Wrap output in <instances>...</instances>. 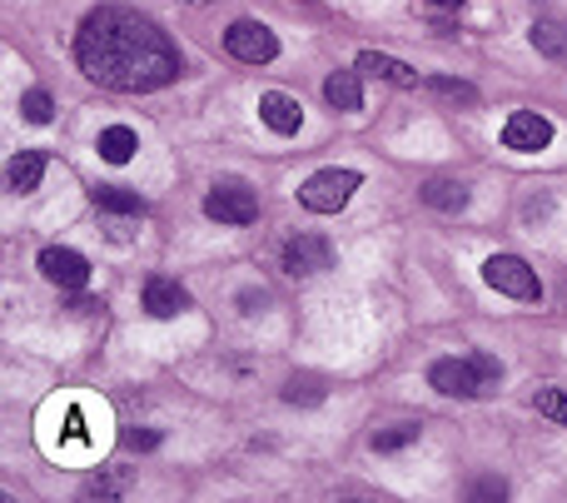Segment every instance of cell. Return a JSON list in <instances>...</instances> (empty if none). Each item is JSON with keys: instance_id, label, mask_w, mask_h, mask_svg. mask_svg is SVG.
I'll use <instances>...</instances> for the list:
<instances>
[{"instance_id": "cell-19", "label": "cell", "mask_w": 567, "mask_h": 503, "mask_svg": "<svg viewBox=\"0 0 567 503\" xmlns=\"http://www.w3.org/2000/svg\"><path fill=\"white\" fill-rule=\"evenodd\" d=\"M423 90H429V95H439V100H453V105H478V100H483L468 80H449V75H429V80H423Z\"/></svg>"}, {"instance_id": "cell-22", "label": "cell", "mask_w": 567, "mask_h": 503, "mask_svg": "<svg viewBox=\"0 0 567 503\" xmlns=\"http://www.w3.org/2000/svg\"><path fill=\"white\" fill-rule=\"evenodd\" d=\"M319 399H323V384L313 374H293L284 384V404H319Z\"/></svg>"}, {"instance_id": "cell-10", "label": "cell", "mask_w": 567, "mask_h": 503, "mask_svg": "<svg viewBox=\"0 0 567 503\" xmlns=\"http://www.w3.org/2000/svg\"><path fill=\"white\" fill-rule=\"evenodd\" d=\"M140 299H145V315H155V319H175L189 309V289L179 285V279H165V275L145 279V295Z\"/></svg>"}, {"instance_id": "cell-14", "label": "cell", "mask_w": 567, "mask_h": 503, "mask_svg": "<svg viewBox=\"0 0 567 503\" xmlns=\"http://www.w3.org/2000/svg\"><path fill=\"white\" fill-rule=\"evenodd\" d=\"M6 179H10V189H16V195L40 189V179H45V150H20V155L10 160Z\"/></svg>"}, {"instance_id": "cell-25", "label": "cell", "mask_w": 567, "mask_h": 503, "mask_svg": "<svg viewBox=\"0 0 567 503\" xmlns=\"http://www.w3.org/2000/svg\"><path fill=\"white\" fill-rule=\"evenodd\" d=\"M120 444L135 449V454H150V449H159V434H155V429H125V434H120Z\"/></svg>"}, {"instance_id": "cell-29", "label": "cell", "mask_w": 567, "mask_h": 503, "mask_svg": "<svg viewBox=\"0 0 567 503\" xmlns=\"http://www.w3.org/2000/svg\"><path fill=\"white\" fill-rule=\"evenodd\" d=\"M429 6H439V10H458L463 0H429Z\"/></svg>"}, {"instance_id": "cell-18", "label": "cell", "mask_w": 567, "mask_h": 503, "mask_svg": "<svg viewBox=\"0 0 567 503\" xmlns=\"http://www.w3.org/2000/svg\"><path fill=\"white\" fill-rule=\"evenodd\" d=\"M528 40H533V50H538V55L567 60V25H563V20H533Z\"/></svg>"}, {"instance_id": "cell-16", "label": "cell", "mask_w": 567, "mask_h": 503, "mask_svg": "<svg viewBox=\"0 0 567 503\" xmlns=\"http://www.w3.org/2000/svg\"><path fill=\"white\" fill-rule=\"evenodd\" d=\"M95 150H100V160H110V165H130L135 150H140V140H135V130L130 125H105L100 130V140H95Z\"/></svg>"}, {"instance_id": "cell-8", "label": "cell", "mask_w": 567, "mask_h": 503, "mask_svg": "<svg viewBox=\"0 0 567 503\" xmlns=\"http://www.w3.org/2000/svg\"><path fill=\"white\" fill-rule=\"evenodd\" d=\"M429 384L439 389V394H449V399H483L488 394V384H483V374L468 365V355L463 359H433Z\"/></svg>"}, {"instance_id": "cell-26", "label": "cell", "mask_w": 567, "mask_h": 503, "mask_svg": "<svg viewBox=\"0 0 567 503\" xmlns=\"http://www.w3.org/2000/svg\"><path fill=\"white\" fill-rule=\"evenodd\" d=\"M468 365L478 369V374H483V384H488V389L503 379V365H498V359H493V355H483V349H473V355H468Z\"/></svg>"}, {"instance_id": "cell-7", "label": "cell", "mask_w": 567, "mask_h": 503, "mask_svg": "<svg viewBox=\"0 0 567 503\" xmlns=\"http://www.w3.org/2000/svg\"><path fill=\"white\" fill-rule=\"evenodd\" d=\"M35 265H40V275H45L55 289H65V295H80V289L90 285V259L70 245H45Z\"/></svg>"}, {"instance_id": "cell-9", "label": "cell", "mask_w": 567, "mask_h": 503, "mask_svg": "<svg viewBox=\"0 0 567 503\" xmlns=\"http://www.w3.org/2000/svg\"><path fill=\"white\" fill-rule=\"evenodd\" d=\"M503 145L518 150V155H538V150L553 145V120L538 115V110H513L503 120Z\"/></svg>"}, {"instance_id": "cell-12", "label": "cell", "mask_w": 567, "mask_h": 503, "mask_svg": "<svg viewBox=\"0 0 567 503\" xmlns=\"http://www.w3.org/2000/svg\"><path fill=\"white\" fill-rule=\"evenodd\" d=\"M359 70L363 75H373V80H389V85H399V90H419L423 85L413 65H403V60H393V55H379V50H363Z\"/></svg>"}, {"instance_id": "cell-28", "label": "cell", "mask_w": 567, "mask_h": 503, "mask_svg": "<svg viewBox=\"0 0 567 503\" xmlns=\"http://www.w3.org/2000/svg\"><path fill=\"white\" fill-rule=\"evenodd\" d=\"M239 309H245V315H265L269 295H265V289H245V295H239Z\"/></svg>"}, {"instance_id": "cell-20", "label": "cell", "mask_w": 567, "mask_h": 503, "mask_svg": "<svg viewBox=\"0 0 567 503\" xmlns=\"http://www.w3.org/2000/svg\"><path fill=\"white\" fill-rule=\"evenodd\" d=\"M419 434H423L419 424H393V429H379V434H373V449H379V454H393V449L419 444Z\"/></svg>"}, {"instance_id": "cell-11", "label": "cell", "mask_w": 567, "mask_h": 503, "mask_svg": "<svg viewBox=\"0 0 567 503\" xmlns=\"http://www.w3.org/2000/svg\"><path fill=\"white\" fill-rule=\"evenodd\" d=\"M259 120H265L275 135H299L303 105L293 95H284V90H265V95H259Z\"/></svg>"}, {"instance_id": "cell-3", "label": "cell", "mask_w": 567, "mask_h": 503, "mask_svg": "<svg viewBox=\"0 0 567 503\" xmlns=\"http://www.w3.org/2000/svg\"><path fill=\"white\" fill-rule=\"evenodd\" d=\"M483 285L498 289L508 299H523V305H538L543 299V285H538V269L518 255H493L483 259Z\"/></svg>"}, {"instance_id": "cell-13", "label": "cell", "mask_w": 567, "mask_h": 503, "mask_svg": "<svg viewBox=\"0 0 567 503\" xmlns=\"http://www.w3.org/2000/svg\"><path fill=\"white\" fill-rule=\"evenodd\" d=\"M90 199H95V209L100 215H110V219H145V199L140 195H130V189H120V185H100V189H90Z\"/></svg>"}, {"instance_id": "cell-5", "label": "cell", "mask_w": 567, "mask_h": 503, "mask_svg": "<svg viewBox=\"0 0 567 503\" xmlns=\"http://www.w3.org/2000/svg\"><path fill=\"white\" fill-rule=\"evenodd\" d=\"M279 269L293 279L323 275V269H333V245L323 235H289L279 249Z\"/></svg>"}, {"instance_id": "cell-2", "label": "cell", "mask_w": 567, "mask_h": 503, "mask_svg": "<svg viewBox=\"0 0 567 503\" xmlns=\"http://www.w3.org/2000/svg\"><path fill=\"white\" fill-rule=\"evenodd\" d=\"M363 185V175L359 170H313L309 179L299 185V205L309 209V215H339L343 205L353 199V189Z\"/></svg>"}, {"instance_id": "cell-23", "label": "cell", "mask_w": 567, "mask_h": 503, "mask_svg": "<svg viewBox=\"0 0 567 503\" xmlns=\"http://www.w3.org/2000/svg\"><path fill=\"white\" fill-rule=\"evenodd\" d=\"M20 115H25L30 125H45V120L55 115V100H50V90H25V95H20Z\"/></svg>"}, {"instance_id": "cell-30", "label": "cell", "mask_w": 567, "mask_h": 503, "mask_svg": "<svg viewBox=\"0 0 567 503\" xmlns=\"http://www.w3.org/2000/svg\"><path fill=\"white\" fill-rule=\"evenodd\" d=\"M189 6H209V0H189Z\"/></svg>"}, {"instance_id": "cell-4", "label": "cell", "mask_w": 567, "mask_h": 503, "mask_svg": "<svg viewBox=\"0 0 567 503\" xmlns=\"http://www.w3.org/2000/svg\"><path fill=\"white\" fill-rule=\"evenodd\" d=\"M205 215L219 219V225H255L259 195L245 185V179H219V185L205 195Z\"/></svg>"}, {"instance_id": "cell-1", "label": "cell", "mask_w": 567, "mask_h": 503, "mask_svg": "<svg viewBox=\"0 0 567 503\" xmlns=\"http://www.w3.org/2000/svg\"><path fill=\"white\" fill-rule=\"evenodd\" d=\"M75 65L105 90L145 95V90L175 85L185 55L150 16L130 6H100L75 30Z\"/></svg>"}, {"instance_id": "cell-21", "label": "cell", "mask_w": 567, "mask_h": 503, "mask_svg": "<svg viewBox=\"0 0 567 503\" xmlns=\"http://www.w3.org/2000/svg\"><path fill=\"white\" fill-rule=\"evenodd\" d=\"M130 484L120 474H90L85 489H80V499H125Z\"/></svg>"}, {"instance_id": "cell-17", "label": "cell", "mask_w": 567, "mask_h": 503, "mask_svg": "<svg viewBox=\"0 0 567 503\" xmlns=\"http://www.w3.org/2000/svg\"><path fill=\"white\" fill-rule=\"evenodd\" d=\"M419 195H423V205L443 209V215H458V209H468V185H458V179H429Z\"/></svg>"}, {"instance_id": "cell-6", "label": "cell", "mask_w": 567, "mask_h": 503, "mask_svg": "<svg viewBox=\"0 0 567 503\" xmlns=\"http://www.w3.org/2000/svg\"><path fill=\"white\" fill-rule=\"evenodd\" d=\"M225 50L235 60H245V65H269V60L279 55V40L265 20H235V25L225 30Z\"/></svg>"}, {"instance_id": "cell-15", "label": "cell", "mask_w": 567, "mask_h": 503, "mask_svg": "<svg viewBox=\"0 0 567 503\" xmlns=\"http://www.w3.org/2000/svg\"><path fill=\"white\" fill-rule=\"evenodd\" d=\"M323 100L333 110H363V85H359V70H333L323 80Z\"/></svg>"}, {"instance_id": "cell-24", "label": "cell", "mask_w": 567, "mask_h": 503, "mask_svg": "<svg viewBox=\"0 0 567 503\" xmlns=\"http://www.w3.org/2000/svg\"><path fill=\"white\" fill-rule=\"evenodd\" d=\"M533 404H538V414L543 419H553V424H567V389H538L533 394Z\"/></svg>"}, {"instance_id": "cell-27", "label": "cell", "mask_w": 567, "mask_h": 503, "mask_svg": "<svg viewBox=\"0 0 567 503\" xmlns=\"http://www.w3.org/2000/svg\"><path fill=\"white\" fill-rule=\"evenodd\" d=\"M468 499H508V484H503V479H473Z\"/></svg>"}]
</instances>
